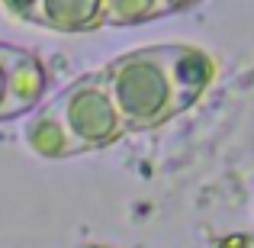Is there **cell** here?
I'll return each mask as SVG.
<instances>
[{"mask_svg":"<svg viewBox=\"0 0 254 248\" xmlns=\"http://www.w3.org/2000/svg\"><path fill=\"white\" fill-rule=\"evenodd\" d=\"M103 84L126 132L158 129L190 110L216 78V65L193 45H151L113 58Z\"/></svg>","mask_w":254,"mask_h":248,"instance_id":"cell-1","label":"cell"},{"mask_svg":"<svg viewBox=\"0 0 254 248\" xmlns=\"http://www.w3.org/2000/svg\"><path fill=\"white\" fill-rule=\"evenodd\" d=\"M123 119L106 93L103 75L77 78L26 126V145L42 158H68L103 149L123 136Z\"/></svg>","mask_w":254,"mask_h":248,"instance_id":"cell-2","label":"cell"},{"mask_svg":"<svg viewBox=\"0 0 254 248\" xmlns=\"http://www.w3.org/2000/svg\"><path fill=\"white\" fill-rule=\"evenodd\" d=\"M45 97V68L32 52L0 42V123L36 110Z\"/></svg>","mask_w":254,"mask_h":248,"instance_id":"cell-3","label":"cell"},{"mask_svg":"<svg viewBox=\"0 0 254 248\" xmlns=\"http://www.w3.org/2000/svg\"><path fill=\"white\" fill-rule=\"evenodd\" d=\"M3 13L26 19L32 26L55 32H87L103 26V3H32V6H3Z\"/></svg>","mask_w":254,"mask_h":248,"instance_id":"cell-4","label":"cell"},{"mask_svg":"<svg viewBox=\"0 0 254 248\" xmlns=\"http://www.w3.org/2000/svg\"><path fill=\"white\" fill-rule=\"evenodd\" d=\"M177 6L164 3V6H155V3H103V26H129V23H138V19H155V16H164V13H174Z\"/></svg>","mask_w":254,"mask_h":248,"instance_id":"cell-5","label":"cell"}]
</instances>
